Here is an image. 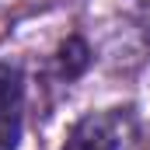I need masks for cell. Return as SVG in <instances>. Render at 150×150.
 <instances>
[{"label":"cell","mask_w":150,"mask_h":150,"mask_svg":"<svg viewBox=\"0 0 150 150\" xmlns=\"http://www.w3.org/2000/svg\"><path fill=\"white\" fill-rule=\"evenodd\" d=\"M136 112L129 105L87 112L67 133L59 150H129L136 140Z\"/></svg>","instance_id":"obj_1"},{"label":"cell","mask_w":150,"mask_h":150,"mask_svg":"<svg viewBox=\"0 0 150 150\" xmlns=\"http://www.w3.org/2000/svg\"><path fill=\"white\" fill-rule=\"evenodd\" d=\"M25 126V70L18 63H0V143L18 150Z\"/></svg>","instance_id":"obj_2"},{"label":"cell","mask_w":150,"mask_h":150,"mask_svg":"<svg viewBox=\"0 0 150 150\" xmlns=\"http://www.w3.org/2000/svg\"><path fill=\"white\" fill-rule=\"evenodd\" d=\"M87 67H91V45L80 35H70L59 49H56V70H59V77H63L67 84L77 80V77H84Z\"/></svg>","instance_id":"obj_3"},{"label":"cell","mask_w":150,"mask_h":150,"mask_svg":"<svg viewBox=\"0 0 150 150\" xmlns=\"http://www.w3.org/2000/svg\"><path fill=\"white\" fill-rule=\"evenodd\" d=\"M136 21H140V35L150 42V0H143V7H140V18H136Z\"/></svg>","instance_id":"obj_4"},{"label":"cell","mask_w":150,"mask_h":150,"mask_svg":"<svg viewBox=\"0 0 150 150\" xmlns=\"http://www.w3.org/2000/svg\"><path fill=\"white\" fill-rule=\"evenodd\" d=\"M0 150H7V147H4V143H0Z\"/></svg>","instance_id":"obj_5"}]
</instances>
